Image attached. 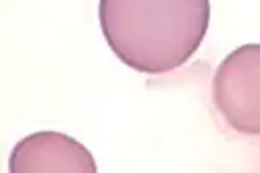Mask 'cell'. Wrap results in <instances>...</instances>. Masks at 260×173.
<instances>
[{
    "instance_id": "obj_1",
    "label": "cell",
    "mask_w": 260,
    "mask_h": 173,
    "mask_svg": "<svg viewBox=\"0 0 260 173\" xmlns=\"http://www.w3.org/2000/svg\"><path fill=\"white\" fill-rule=\"evenodd\" d=\"M106 44L134 71L158 75L185 65L202 44L208 0H100Z\"/></svg>"
},
{
    "instance_id": "obj_2",
    "label": "cell",
    "mask_w": 260,
    "mask_h": 173,
    "mask_svg": "<svg viewBox=\"0 0 260 173\" xmlns=\"http://www.w3.org/2000/svg\"><path fill=\"white\" fill-rule=\"evenodd\" d=\"M212 102L233 132L260 136V44H244L223 59L212 77Z\"/></svg>"
},
{
    "instance_id": "obj_3",
    "label": "cell",
    "mask_w": 260,
    "mask_h": 173,
    "mask_svg": "<svg viewBox=\"0 0 260 173\" xmlns=\"http://www.w3.org/2000/svg\"><path fill=\"white\" fill-rule=\"evenodd\" d=\"M96 161L81 142L58 132L29 134L15 144L11 173H96Z\"/></svg>"
}]
</instances>
